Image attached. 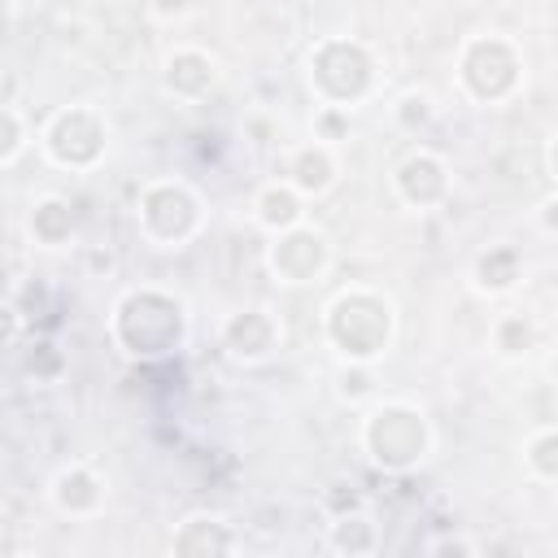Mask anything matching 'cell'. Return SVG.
<instances>
[{
	"mask_svg": "<svg viewBox=\"0 0 558 558\" xmlns=\"http://www.w3.org/2000/svg\"><path fill=\"white\" fill-rule=\"evenodd\" d=\"M44 493L61 519H100L109 510V475L87 458L61 462Z\"/></svg>",
	"mask_w": 558,
	"mask_h": 558,
	"instance_id": "7c38bea8",
	"label": "cell"
},
{
	"mask_svg": "<svg viewBox=\"0 0 558 558\" xmlns=\"http://www.w3.org/2000/svg\"><path fill=\"white\" fill-rule=\"evenodd\" d=\"M105 336L135 366L170 362L192 340V305L166 283H131L113 296L105 314Z\"/></svg>",
	"mask_w": 558,
	"mask_h": 558,
	"instance_id": "6da1fadb",
	"label": "cell"
},
{
	"mask_svg": "<svg viewBox=\"0 0 558 558\" xmlns=\"http://www.w3.org/2000/svg\"><path fill=\"white\" fill-rule=\"evenodd\" d=\"M248 218H253L257 231L275 235V231H283V227L305 222V218H310V201H305L292 183H283V179L275 174V179H266V183L253 187V196H248Z\"/></svg>",
	"mask_w": 558,
	"mask_h": 558,
	"instance_id": "e0dca14e",
	"label": "cell"
},
{
	"mask_svg": "<svg viewBox=\"0 0 558 558\" xmlns=\"http://www.w3.org/2000/svg\"><path fill=\"white\" fill-rule=\"evenodd\" d=\"M240 532L227 514L218 510H187L174 532H170V554L174 558H231L240 554Z\"/></svg>",
	"mask_w": 558,
	"mask_h": 558,
	"instance_id": "5bb4252c",
	"label": "cell"
},
{
	"mask_svg": "<svg viewBox=\"0 0 558 558\" xmlns=\"http://www.w3.org/2000/svg\"><path fill=\"white\" fill-rule=\"evenodd\" d=\"M453 87L466 105L501 109L523 96L527 87V52L506 31H475L462 35L453 52Z\"/></svg>",
	"mask_w": 558,
	"mask_h": 558,
	"instance_id": "5b68a950",
	"label": "cell"
},
{
	"mask_svg": "<svg viewBox=\"0 0 558 558\" xmlns=\"http://www.w3.org/2000/svg\"><path fill=\"white\" fill-rule=\"evenodd\" d=\"M9 301H13V305L22 310V318L35 327L39 318H48V314H52V305H57V292H52L44 279H35V288H31V283H22V288H17Z\"/></svg>",
	"mask_w": 558,
	"mask_h": 558,
	"instance_id": "83f0119b",
	"label": "cell"
},
{
	"mask_svg": "<svg viewBox=\"0 0 558 558\" xmlns=\"http://www.w3.org/2000/svg\"><path fill=\"white\" fill-rule=\"evenodd\" d=\"M218 349L231 366H244V371L266 366L283 349V318L262 301L240 305L218 323Z\"/></svg>",
	"mask_w": 558,
	"mask_h": 558,
	"instance_id": "9c48e42d",
	"label": "cell"
},
{
	"mask_svg": "<svg viewBox=\"0 0 558 558\" xmlns=\"http://www.w3.org/2000/svg\"><path fill=\"white\" fill-rule=\"evenodd\" d=\"M336 397L344 405H353V410H362L366 401H375L379 397L375 366H366V362H340V371H336Z\"/></svg>",
	"mask_w": 558,
	"mask_h": 558,
	"instance_id": "603a6c76",
	"label": "cell"
},
{
	"mask_svg": "<svg viewBox=\"0 0 558 558\" xmlns=\"http://www.w3.org/2000/svg\"><path fill=\"white\" fill-rule=\"evenodd\" d=\"M349 131H353V113H344V109H327V105H314V118H310V135H314V140H323V144H336V148H340V140H349Z\"/></svg>",
	"mask_w": 558,
	"mask_h": 558,
	"instance_id": "4316f807",
	"label": "cell"
},
{
	"mask_svg": "<svg viewBox=\"0 0 558 558\" xmlns=\"http://www.w3.org/2000/svg\"><path fill=\"white\" fill-rule=\"evenodd\" d=\"M397 301L375 283H349L323 305V344L336 362L379 366L397 344Z\"/></svg>",
	"mask_w": 558,
	"mask_h": 558,
	"instance_id": "277c9868",
	"label": "cell"
},
{
	"mask_svg": "<svg viewBox=\"0 0 558 558\" xmlns=\"http://www.w3.org/2000/svg\"><path fill=\"white\" fill-rule=\"evenodd\" d=\"M17 31V0H0V44Z\"/></svg>",
	"mask_w": 558,
	"mask_h": 558,
	"instance_id": "1f68e13d",
	"label": "cell"
},
{
	"mask_svg": "<svg viewBox=\"0 0 558 558\" xmlns=\"http://www.w3.org/2000/svg\"><path fill=\"white\" fill-rule=\"evenodd\" d=\"M536 349H541V323H536V314H527V310H501V314H493V323H488V353L497 362L523 366V362L536 357Z\"/></svg>",
	"mask_w": 558,
	"mask_h": 558,
	"instance_id": "ac0fdd59",
	"label": "cell"
},
{
	"mask_svg": "<svg viewBox=\"0 0 558 558\" xmlns=\"http://www.w3.org/2000/svg\"><path fill=\"white\" fill-rule=\"evenodd\" d=\"M218 83H222V61L205 44H174L157 65V87L174 105H201L218 92Z\"/></svg>",
	"mask_w": 558,
	"mask_h": 558,
	"instance_id": "8fae6325",
	"label": "cell"
},
{
	"mask_svg": "<svg viewBox=\"0 0 558 558\" xmlns=\"http://www.w3.org/2000/svg\"><path fill=\"white\" fill-rule=\"evenodd\" d=\"M392 196L397 205L414 209V214H436L453 201V166L445 153L414 144L397 166H392Z\"/></svg>",
	"mask_w": 558,
	"mask_h": 558,
	"instance_id": "30bf717a",
	"label": "cell"
},
{
	"mask_svg": "<svg viewBox=\"0 0 558 558\" xmlns=\"http://www.w3.org/2000/svg\"><path fill=\"white\" fill-rule=\"evenodd\" d=\"M39 157L52 170L65 174H92L96 166H105L109 148H113V122L100 105L92 100H74V105H57L39 131H35Z\"/></svg>",
	"mask_w": 558,
	"mask_h": 558,
	"instance_id": "52a82bcc",
	"label": "cell"
},
{
	"mask_svg": "<svg viewBox=\"0 0 558 558\" xmlns=\"http://www.w3.org/2000/svg\"><path fill=\"white\" fill-rule=\"evenodd\" d=\"M262 266H266L270 283H279V288H310V283L327 279V270L336 266V244L318 222L305 218L296 227L266 235Z\"/></svg>",
	"mask_w": 558,
	"mask_h": 558,
	"instance_id": "ba28073f",
	"label": "cell"
},
{
	"mask_svg": "<svg viewBox=\"0 0 558 558\" xmlns=\"http://www.w3.org/2000/svg\"><path fill=\"white\" fill-rule=\"evenodd\" d=\"M519 462H523V475L532 484H541V488L558 484V427L536 423L519 445Z\"/></svg>",
	"mask_w": 558,
	"mask_h": 558,
	"instance_id": "ffe728a7",
	"label": "cell"
},
{
	"mask_svg": "<svg viewBox=\"0 0 558 558\" xmlns=\"http://www.w3.org/2000/svg\"><path fill=\"white\" fill-rule=\"evenodd\" d=\"M357 449L379 475H414L436 453V423L410 397H375L357 418Z\"/></svg>",
	"mask_w": 558,
	"mask_h": 558,
	"instance_id": "7a4b0ae2",
	"label": "cell"
},
{
	"mask_svg": "<svg viewBox=\"0 0 558 558\" xmlns=\"http://www.w3.org/2000/svg\"><path fill=\"white\" fill-rule=\"evenodd\" d=\"M26 336H31V323L22 318V310L13 301H0V349H22Z\"/></svg>",
	"mask_w": 558,
	"mask_h": 558,
	"instance_id": "f546056e",
	"label": "cell"
},
{
	"mask_svg": "<svg viewBox=\"0 0 558 558\" xmlns=\"http://www.w3.org/2000/svg\"><path fill=\"white\" fill-rule=\"evenodd\" d=\"M366 506V493L353 484V480H327L318 488V510L331 519V514H344V510H357Z\"/></svg>",
	"mask_w": 558,
	"mask_h": 558,
	"instance_id": "d4e9b609",
	"label": "cell"
},
{
	"mask_svg": "<svg viewBox=\"0 0 558 558\" xmlns=\"http://www.w3.org/2000/svg\"><path fill=\"white\" fill-rule=\"evenodd\" d=\"M323 545L340 558H371V554H379L384 532H379V519L371 514V506H357V510H344V514L327 519Z\"/></svg>",
	"mask_w": 558,
	"mask_h": 558,
	"instance_id": "d6986e66",
	"label": "cell"
},
{
	"mask_svg": "<svg viewBox=\"0 0 558 558\" xmlns=\"http://www.w3.org/2000/svg\"><path fill=\"white\" fill-rule=\"evenodd\" d=\"M144 13L157 26H179V22H187V17L201 13V0H144Z\"/></svg>",
	"mask_w": 558,
	"mask_h": 558,
	"instance_id": "f1b7e54d",
	"label": "cell"
},
{
	"mask_svg": "<svg viewBox=\"0 0 558 558\" xmlns=\"http://www.w3.org/2000/svg\"><path fill=\"white\" fill-rule=\"evenodd\" d=\"M65 371H70V357H65V349H61L52 336H26V340H22V375H26L35 388L61 384Z\"/></svg>",
	"mask_w": 558,
	"mask_h": 558,
	"instance_id": "44dd1931",
	"label": "cell"
},
{
	"mask_svg": "<svg viewBox=\"0 0 558 558\" xmlns=\"http://www.w3.org/2000/svg\"><path fill=\"white\" fill-rule=\"evenodd\" d=\"M388 113H392V126H397V131H405V135H423V131L436 122L440 105H436L432 92L410 87V92H401V96L388 105Z\"/></svg>",
	"mask_w": 558,
	"mask_h": 558,
	"instance_id": "7402d4cb",
	"label": "cell"
},
{
	"mask_svg": "<svg viewBox=\"0 0 558 558\" xmlns=\"http://www.w3.org/2000/svg\"><path fill=\"white\" fill-rule=\"evenodd\" d=\"M131 218H135L140 244H148L157 253H179L201 240L209 209H205V196L196 192V183H187L179 174H157V179L140 183Z\"/></svg>",
	"mask_w": 558,
	"mask_h": 558,
	"instance_id": "8992f818",
	"label": "cell"
},
{
	"mask_svg": "<svg viewBox=\"0 0 558 558\" xmlns=\"http://www.w3.org/2000/svg\"><path fill=\"white\" fill-rule=\"evenodd\" d=\"M26 240L44 253H65L78 244V209L61 192H39L26 209Z\"/></svg>",
	"mask_w": 558,
	"mask_h": 558,
	"instance_id": "2e32d148",
	"label": "cell"
},
{
	"mask_svg": "<svg viewBox=\"0 0 558 558\" xmlns=\"http://www.w3.org/2000/svg\"><path fill=\"white\" fill-rule=\"evenodd\" d=\"M423 554H432V558H480L484 554V545L471 536V532H436V536H427L423 541Z\"/></svg>",
	"mask_w": 558,
	"mask_h": 558,
	"instance_id": "484cf974",
	"label": "cell"
},
{
	"mask_svg": "<svg viewBox=\"0 0 558 558\" xmlns=\"http://www.w3.org/2000/svg\"><path fill=\"white\" fill-rule=\"evenodd\" d=\"M523 279H527V257H523V248L510 244V240L484 244V248L471 257V266H466V283H471V292L484 296V301H506V296H514V292L523 288Z\"/></svg>",
	"mask_w": 558,
	"mask_h": 558,
	"instance_id": "9a60e30c",
	"label": "cell"
},
{
	"mask_svg": "<svg viewBox=\"0 0 558 558\" xmlns=\"http://www.w3.org/2000/svg\"><path fill=\"white\" fill-rule=\"evenodd\" d=\"M275 174L283 183H292L305 201L327 196L340 183V148L323 144V140H296V144H279L275 153Z\"/></svg>",
	"mask_w": 558,
	"mask_h": 558,
	"instance_id": "4fadbf2b",
	"label": "cell"
},
{
	"mask_svg": "<svg viewBox=\"0 0 558 558\" xmlns=\"http://www.w3.org/2000/svg\"><path fill=\"white\" fill-rule=\"evenodd\" d=\"M301 74H305V92L314 96V105L344 109V113L371 105L384 87V61H379L375 44H366L357 35H340V31L318 35L305 48Z\"/></svg>",
	"mask_w": 558,
	"mask_h": 558,
	"instance_id": "3957f363",
	"label": "cell"
},
{
	"mask_svg": "<svg viewBox=\"0 0 558 558\" xmlns=\"http://www.w3.org/2000/svg\"><path fill=\"white\" fill-rule=\"evenodd\" d=\"M31 122H26V113L17 109V105H4L0 100V170L4 166H13L26 148H31Z\"/></svg>",
	"mask_w": 558,
	"mask_h": 558,
	"instance_id": "cb8c5ba5",
	"label": "cell"
},
{
	"mask_svg": "<svg viewBox=\"0 0 558 558\" xmlns=\"http://www.w3.org/2000/svg\"><path fill=\"white\" fill-rule=\"evenodd\" d=\"M536 227H541V235H558V196H554V187L536 205Z\"/></svg>",
	"mask_w": 558,
	"mask_h": 558,
	"instance_id": "4dcf8cb0",
	"label": "cell"
}]
</instances>
